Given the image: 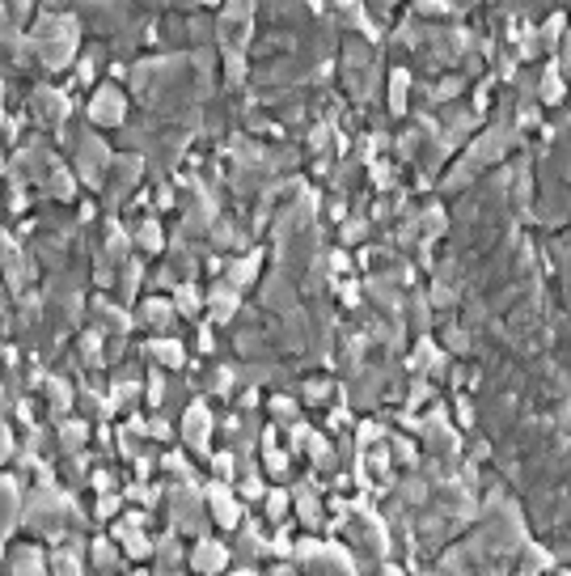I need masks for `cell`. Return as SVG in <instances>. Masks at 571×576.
Returning <instances> with one entry per match:
<instances>
[{
    "mask_svg": "<svg viewBox=\"0 0 571 576\" xmlns=\"http://www.w3.org/2000/svg\"><path fill=\"white\" fill-rule=\"evenodd\" d=\"M190 564H195V572H220V568L228 564V551L220 547V542H208V538H204V542L195 547Z\"/></svg>",
    "mask_w": 571,
    "mask_h": 576,
    "instance_id": "cell-1",
    "label": "cell"
},
{
    "mask_svg": "<svg viewBox=\"0 0 571 576\" xmlns=\"http://www.w3.org/2000/svg\"><path fill=\"white\" fill-rule=\"evenodd\" d=\"M144 323H149V327H157V331L174 327V306H170V301H161V297H152L149 306H144Z\"/></svg>",
    "mask_w": 571,
    "mask_h": 576,
    "instance_id": "cell-2",
    "label": "cell"
},
{
    "mask_svg": "<svg viewBox=\"0 0 571 576\" xmlns=\"http://www.w3.org/2000/svg\"><path fill=\"white\" fill-rule=\"evenodd\" d=\"M152 352H157V361H161V365H182V344H178V339H157V347H152Z\"/></svg>",
    "mask_w": 571,
    "mask_h": 576,
    "instance_id": "cell-3",
    "label": "cell"
},
{
    "mask_svg": "<svg viewBox=\"0 0 571 576\" xmlns=\"http://www.w3.org/2000/svg\"><path fill=\"white\" fill-rule=\"evenodd\" d=\"M266 518L271 521L288 518V492H271V496H266Z\"/></svg>",
    "mask_w": 571,
    "mask_h": 576,
    "instance_id": "cell-4",
    "label": "cell"
},
{
    "mask_svg": "<svg viewBox=\"0 0 571 576\" xmlns=\"http://www.w3.org/2000/svg\"><path fill=\"white\" fill-rule=\"evenodd\" d=\"M161 576H178V572H161Z\"/></svg>",
    "mask_w": 571,
    "mask_h": 576,
    "instance_id": "cell-5",
    "label": "cell"
}]
</instances>
